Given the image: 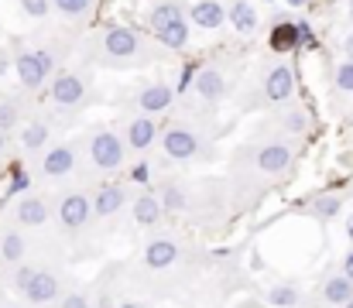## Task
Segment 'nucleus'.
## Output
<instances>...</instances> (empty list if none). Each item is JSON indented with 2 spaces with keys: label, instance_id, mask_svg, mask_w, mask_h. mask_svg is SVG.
<instances>
[{
  "label": "nucleus",
  "instance_id": "obj_1",
  "mask_svg": "<svg viewBox=\"0 0 353 308\" xmlns=\"http://www.w3.org/2000/svg\"><path fill=\"white\" fill-rule=\"evenodd\" d=\"M148 21H151V31L161 45H168V48H185L189 45V21H185L179 3H158Z\"/></svg>",
  "mask_w": 353,
  "mask_h": 308
},
{
  "label": "nucleus",
  "instance_id": "obj_2",
  "mask_svg": "<svg viewBox=\"0 0 353 308\" xmlns=\"http://www.w3.org/2000/svg\"><path fill=\"white\" fill-rule=\"evenodd\" d=\"M52 55L45 52V48H38V52H21L17 59H14V72H17V79H21V86L24 90H41L45 86V79L52 76Z\"/></svg>",
  "mask_w": 353,
  "mask_h": 308
},
{
  "label": "nucleus",
  "instance_id": "obj_3",
  "mask_svg": "<svg viewBox=\"0 0 353 308\" xmlns=\"http://www.w3.org/2000/svg\"><path fill=\"white\" fill-rule=\"evenodd\" d=\"M90 158L97 168L103 172H114L123 165V141H120L114 130H97L93 141H90Z\"/></svg>",
  "mask_w": 353,
  "mask_h": 308
},
{
  "label": "nucleus",
  "instance_id": "obj_4",
  "mask_svg": "<svg viewBox=\"0 0 353 308\" xmlns=\"http://www.w3.org/2000/svg\"><path fill=\"white\" fill-rule=\"evenodd\" d=\"M292 93H295V69L292 65H274L264 76V96H268V103H285L292 100Z\"/></svg>",
  "mask_w": 353,
  "mask_h": 308
},
{
  "label": "nucleus",
  "instance_id": "obj_5",
  "mask_svg": "<svg viewBox=\"0 0 353 308\" xmlns=\"http://www.w3.org/2000/svg\"><path fill=\"white\" fill-rule=\"evenodd\" d=\"M90 216H93V203H90L86 196H79V192L65 196L62 205H59V223H62V226H69V229L86 226V223H90Z\"/></svg>",
  "mask_w": 353,
  "mask_h": 308
},
{
  "label": "nucleus",
  "instance_id": "obj_6",
  "mask_svg": "<svg viewBox=\"0 0 353 308\" xmlns=\"http://www.w3.org/2000/svg\"><path fill=\"white\" fill-rule=\"evenodd\" d=\"M165 154L168 158H175V161H189V158H196V151H199V141H196V134L192 130H182V127H172V130H165Z\"/></svg>",
  "mask_w": 353,
  "mask_h": 308
},
{
  "label": "nucleus",
  "instance_id": "obj_7",
  "mask_svg": "<svg viewBox=\"0 0 353 308\" xmlns=\"http://www.w3.org/2000/svg\"><path fill=\"white\" fill-rule=\"evenodd\" d=\"M175 257H179V243H175L172 236H154V240L144 247V264H148L151 271H165V267H172Z\"/></svg>",
  "mask_w": 353,
  "mask_h": 308
},
{
  "label": "nucleus",
  "instance_id": "obj_8",
  "mask_svg": "<svg viewBox=\"0 0 353 308\" xmlns=\"http://www.w3.org/2000/svg\"><path fill=\"white\" fill-rule=\"evenodd\" d=\"M21 295H24L31 305H48V302L59 295V281H55V274H48V271H34Z\"/></svg>",
  "mask_w": 353,
  "mask_h": 308
},
{
  "label": "nucleus",
  "instance_id": "obj_9",
  "mask_svg": "<svg viewBox=\"0 0 353 308\" xmlns=\"http://www.w3.org/2000/svg\"><path fill=\"white\" fill-rule=\"evenodd\" d=\"M83 96H86V86H83L79 76L62 72V76L52 79V100L59 106H76V103H83Z\"/></svg>",
  "mask_w": 353,
  "mask_h": 308
},
{
  "label": "nucleus",
  "instance_id": "obj_10",
  "mask_svg": "<svg viewBox=\"0 0 353 308\" xmlns=\"http://www.w3.org/2000/svg\"><path fill=\"white\" fill-rule=\"evenodd\" d=\"M103 48H107V55H114V59H127V55H134V52L141 48V38H137V31H130V28H110V31L103 34Z\"/></svg>",
  "mask_w": 353,
  "mask_h": 308
},
{
  "label": "nucleus",
  "instance_id": "obj_11",
  "mask_svg": "<svg viewBox=\"0 0 353 308\" xmlns=\"http://www.w3.org/2000/svg\"><path fill=\"white\" fill-rule=\"evenodd\" d=\"M288 165H292V147L288 144H264L257 151V168L268 172V175H281V172H288Z\"/></svg>",
  "mask_w": 353,
  "mask_h": 308
},
{
  "label": "nucleus",
  "instance_id": "obj_12",
  "mask_svg": "<svg viewBox=\"0 0 353 308\" xmlns=\"http://www.w3.org/2000/svg\"><path fill=\"white\" fill-rule=\"evenodd\" d=\"M189 21H196V28L213 31V28H223L227 10H223V3H220V0H196V3L189 7Z\"/></svg>",
  "mask_w": 353,
  "mask_h": 308
},
{
  "label": "nucleus",
  "instance_id": "obj_13",
  "mask_svg": "<svg viewBox=\"0 0 353 308\" xmlns=\"http://www.w3.org/2000/svg\"><path fill=\"white\" fill-rule=\"evenodd\" d=\"M196 93L210 103L223 100V96H227V79H223V72L213 69V65L199 69V72H196Z\"/></svg>",
  "mask_w": 353,
  "mask_h": 308
},
{
  "label": "nucleus",
  "instance_id": "obj_14",
  "mask_svg": "<svg viewBox=\"0 0 353 308\" xmlns=\"http://www.w3.org/2000/svg\"><path fill=\"white\" fill-rule=\"evenodd\" d=\"M72 165H76V154H72V147H65V144L48 147L45 158H41V172H45L48 178H62V175H69Z\"/></svg>",
  "mask_w": 353,
  "mask_h": 308
},
{
  "label": "nucleus",
  "instance_id": "obj_15",
  "mask_svg": "<svg viewBox=\"0 0 353 308\" xmlns=\"http://www.w3.org/2000/svg\"><path fill=\"white\" fill-rule=\"evenodd\" d=\"M154 137H158V123H154L151 116H134V120L127 123V144H130L134 151H148V147L154 144Z\"/></svg>",
  "mask_w": 353,
  "mask_h": 308
},
{
  "label": "nucleus",
  "instance_id": "obj_16",
  "mask_svg": "<svg viewBox=\"0 0 353 308\" xmlns=\"http://www.w3.org/2000/svg\"><path fill=\"white\" fill-rule=\"evenodd\" d=\"M127 203V189L117 185V182H110V185H100V192H97V199H93V216H114L120 212Z\"/></svg>",
  "mask_w": 353,
  "mask_h": 308
},
{
  "label": "nucleus",
  "instance_id": "obj_17",
  "mask_svg": "<svg viewBox=\"0 0 353 308\" xmlns=\"http://www.w3.org/2000/svg\"><path fill=\"white\" fill-rule=\"evenodd\" d=\"M227 21L234 24L240 34H254V31H257V24H261V17H257V10H254V3H250V0H234V3H230V10H227Z\"/></svg>",
  "mask_w": 353,
  "mask_h": 308
},
{
  "label": "nucleus",
  "instance_id": "obj_18",
  "mask_svg": "<svg viewBox=\"0 0 353 308\" xmlns=\"http://www.w3.org/2000/svg\"><path fill=\"white\" fill-rule=\"evenodd\" d=\"M172 100H175V90H172V86H165V83H154V86L141 90L137 106H141L144 113H158V110H168V103Z\"/></svg>",
  "mask_w": 353,
  "mask_h": 308
},
{
  "label": "nucleus",
  "instance_id": "obj_19",
  "mask_svg": "<svg viewBox=\"0 0 353 308\" xmlns=\"http://www.w3.org/2000/svg\"><path fill=\"white\" fill-rule=\"evenodd\" d=\"M165 216V205L158 196H137L134 199V223L137 226H158Z\"/></svg>",
  "mask_w": 353,
  "mask_h": 308
},
{
  "label": "nucleus",
  "instance_id": "obj_20",
  "mask_svg": "<svg viewBox=\"0 0 353 308\" xmlns=\"http://www.w3.org/2000/svg\"><path fill=\"white\" fill-rule=\"evenodd\" d=\"M48 219V205L45 199H38V196H24L21 205H17V223L21 226H41Z\"/></svg>",
  "mask_w": 353,
  "mask_h": 308
},
{
  "label": "nucleus",
  "instance_id": "obj_21",
  "mask_svg": "<svg viewBox=\"0 0 353 308\" xmlns=\"http://www.w3.org/2000/svg\"><path fill=\"white\" fill-rule=\"evenodd\" d=\"M271 48L274 52H295L299 48V31H295V21H278L271 28Z\"/></svg>",
  "mask_w": 353,
  "mask_h": 308
},
{
  "label": "nucleus",
  "instance_id": "obj_22",
  "mask_svg": "<svg viewBox=\"0 0 353 308\" xmlns=\"http://www.w3.org/2000/svg\"><path fill=\"white\" fill-rule=\"evenodd\" d=\"M31 189V175L24 172V165H10L7 178H3V189H0V199L7 203L10 196H24Z\"/></svg>",
  "mask_w": 353,
  "mask_h": 308
},
{
  "label": "nucleus",
  "instance_id": "obj_23",
  "mask_svg": "<svg viewBox=\"0 0 353 308\" xmlns=\"http://www.w3.org/2000/svg\"><path fill=\"white\" fill-rule=\"evenodd\" d=\"M323 298L330 302V305H347L353 298V281L347 274H336V278H330L326 285H323Z\"/></svg>",
  "mask_w": 353,
  "mask_h": 308
},
{
  "label": "nucleus",
  "instance_id": "obj_24",
  "mask_svg": "<svg viewBox=\"0 0 353 308\" xmlns=\"http://www.w3.org/2000/svg\"><path fill=\"white\" fill-rule=\"evenodd\" d=\"M299 288L295 285H271L268 288V305L271 308H295L299 305Z\"/></svg>",
  "mask_w": 353,
  "mask_h": 308
},
{
  "label": "nucleus",
  "instance_id": "obj_25",
  "mask_svg": "<svg viewBox=\"0 0 353 308\" xmlns=\"http://www.w3.org/2000/svg\"><path fill=\"white\" fill-rule=\"evenodd\" d=\"M0 257H3L7 264H17V260L24 257V236L14 233V229L3 233V236H0Z\"/></svg>",
  "mask_w": 353,
  "mask_h": 308
},
{
  "label": "nucleus",
  "instance_id": "obj_26",
  "mask_svg": "<svg viewBox=\"0 0 353 308\" xmlns=\"http://www.w3.org/2000/svg\"><path fill=\"white\" fill-rule=\"evenodd\" d=\"M45 141H48V127H45V123H28V127L21 130V144H24L28 151L45 147Z\"/></svg>",
  "mask_w": 353,
  "mask_h": 308
},
{
  "label": "nucleus",
  "instance_id": "obj_27",
  "mask_svg": "<svg viewBox=\"0 0 353 308\" xmlns=\"http://www.w3.org/2000/svg\"><path fill=\"white\" fill-rule=\"evenodd\" d=\"M158 199H161V205H165V212H182L185 209V192L179 189V185H161V192H158Z\"/></svg>",
  "mask_w": 353,
  "mask_h": 308
},
{
  "label": "nucleus",
  "instance_id": "obj_28",
  "mask_svg": "<svg viewBox=\"0 0 353 308\" xmlns=\"http://www.w3.org/2000/svg\"><path fill=\"white\" fill-rule=\"evenodd\" d=\"M340 209H343V199H340V196H316V199H312V212H316L319 219H333Z\"/></svg>",
  "mask_w": 353,
  "mask_h": 308
},
{
  "label": "nucleus",
  "instance_id": "obj_29",
  "mask_svg": "<svg viewBox=\"0 0 353 308\" xmlns=\"http://www.w3.org/2000/svg\"><path fill=\"white\" fill-rule=\"evenodd\" d=\"M285 130H292V134H305L309 127H312V116L305 113V110H292V113H285Z\"/></svg>",
  "mask_w": 353,
  "mask_h": 308
},
{
  "label": "nucleus",
  "instance_id": "obj_30",
  "mask_svg": "<svg viewBox=\"0 0 353 308\" xmlns=\"http://www.w3.org/2000/svg\"><path fill=\"white\" fill-rule=\"evenodd\" d=\"M333 79H336V86H340L343 93H353V62L350 59H347L343 65H336V76H333Z\"/></svg>",
  "mask_w": 353,
  "mask_h": 308
},
{
  "label": "nucleus",
  "instance_id": "obj_31",
  "mask_svg": "<svg viewBox=\"0 0 353 308\" xmlns=\"http://www.w3.org/2000/svg\"><path fill=\"white\" fill-rule=\"evenodd\" d=\"M55 3V10H62V14H69V17H79V14H86V7H90V0H52Z\"/></svg>",
  "mask_w": 353,
  "mask_h": 308
},
{
  "label": "nucleus",
  "instance_id": "obj_32",
  "mask_svg": "<svg viewBox=\"0 0 353 308\" xmlns=\"http://www.w3.org/2000/svg\"><path fill=\"white\" fill-rule=\"evenodd\" d=\"M295 31H299V48H316V31L309 21H295Z\"/></svg>",
  "mask_w": 353,
  "mask_h": 308
},
{
  "label": "nucleus",
  "instance_id": "obj_33",
  "mask_svg": "<svg viewBox=\"0 0 353 308\" xmlns=\"http://www.w3.org/2000/svg\"><path fill=\"white\" fill-rule=\"evenodd\" d=\"M14 123H17V106H14L10 100H3V103H0V130L7 134Z\"/></svg>",
  "mask_w": 353,
  "mask_h": 308
},
{
  "label": "nucleus",
  "instance_id": "obj_34",
  "mask_svg": "<svg viewBox=\"0 0 353 308\" xmlns=\"http://www.w3.org/2000/svg\"><path fill=\"white\" fill-rule=\"evenodd\" d=\"M21 7H24V14H31V17H48V10H52V3L48 0H21Z\"/></svg>",
  "mask_w": 353,
  "mask_h": 308
},
{
  "label": "nucleus",
  "instance_id": "obj_35",
  "mask_svg": "<svg viewBox=\"0 0 353 308\" xmlns=\"http://www.w3.org/2000/svg\"><path fill=\"white\" fill-rule=\"evenodd\" d=\"M59 308H90V298H86V295H79V291H72V295H65V298H62V305Z\"/></svg>",
  "mask_w": 353,
  "mask_h": 308
},
{
  "label": "nucleus",
  "instance_id": "obj_36",
  "mask_svg": "<svg viewBox=\"0 0 353 308\" xmlns=\"http://www.w3.org/2000/svg\"><path fill=\"white\" fill-rule=\"evenodd\" d=\"M31 274H34L31 267H17V271H14V288H17V291H24V285L31 281Z\"/></svg>",
  "mask_w": 353,
  "mask_h": 308
},
{
  "label": "nucleus",
  "instance_id": "obj_37",
  "mask_svg": "<svg viewBox=\"0 0 353 308\" xmlns=\"http://www.w3.org/2000/svg\"><path fill=\"white\" fill-rule=\"evenodd\" d=\"M148 175H151V172H148V165H144V161H141V165H134V172H130V178H134V182H141V185L148 182Z\"/></svg>",
  "mask_w": 353,
  "mask_h": 308
},
{
  "label": "nucleus",
  "instance_id": "obj_38",
  "mask_svg": "<svg viewBox=\"0 0 353 308\" xmlns=\"http://www.w3.org/2000/svg\"><path fill=\"white\" fill-rule=\"evenodd\" d=\"M343 274H347V278L353 281V250L347 254V257H343Z\"/></svg>",
  "mask_w": 353,
  "mask_h": 308
},
{
  "label": "nucleus",
  "instance_id": "obj_39",
  "mask_svg": "<svg viewBox=\"0 0 353 308\" xmlns=\"http://www.w3.org/2000/svg\"><path fill=\"white\" fill-rule=\"evenodd\" d=\"M343 55L353 62V34H347V41H343Z\"/></svg>",
  "mask_w": 353,
  "mask_h": 308
},
{
  "label": "nucleus",
  "instance_id": "obj_40",
  "mask_svg": "<svg viewBox=\"0 0 353 308\" xmlns=\"http://www.w3.org/2000/svg\"><path fill=\"white\" fill-rule=\"evenodd\" d=\"M347 240H350V243H353V216H350V219H347Z\"/></svg>",
  "mask_w": 353,
  "mask_h": 308
},
{
  "label": "nucleus",
  "instance_id": "obj_41",
  "mask_svg": "<svg viewBox=\"0 0 353 308\" xmlns=\"http://www.w3.org/2000/svg\"><path fill=\"white\" fill-rule=\"evenodd\" d=\"M285 3H288V7H305L309 0H285Z\"/></svg>",
  "mask_w": 353,
  "mask_h": 308
},
{
  "label": "nucleus",
  "instance_id": "obj_42",
  "mask_svg": "<svg viewBox=\"0 0 353 308\" xmlns=\"http://www.w3.org/2000/svg\"><path fill=\"white\" fill-rule=\"evenodd\" d=\"M7 72V55H0V76Z\"/></svg>",
  "mask_w": 353,
  "mask_h": 308
},
{
  "label": "nucleus",
  "instance_id": "obj_43",
  "mask_svg": "<svg viewBox=\"0 0 353 308\" xmlns=\"http://www.w3.org/2000/svg\"><path fill=\"white\" fill-rule=\"evenodd\" d=\"M120 308H141V305H134V302H123V305H120Z\"/></svg>",
  "mask_w": 353,
  "mask_h": 308
},
{
  "label": "nucleus",
  "instance_id": "obj_44",
  "mask_svg": "<svg viewBox=\"0 0 353 308\" xmlns=\"http://www.w3.org/2000/svg\"><path fill=\"white\" fill-rule=\"evenodd\" d=\"M347 10H350V21H353V0H350V3H347Z\"/></svg>",
  "mask_w": 353,
  "mask_h": 308
},
{
  "label": "nucleus",
  "instance_id": "obj_45",
  "mask_svg": "<svg viewBox=\"0 0 353 308\" xmlns=\"http://www.w3.org/2000/svg\"><path fill=\"white\" fill-rule=\"evenodd\" d=\"M0 151H3V130H0Z\"/></svg>",
  "mask_w": 353,
  "mask_h": 308
},
{
  "label": "nucleus",
  "instance_id": "obj_46",
  "mask_svg": "<svg viewBox=\"0 0 353 308\" xmlns=\"http://www.w3.org/2000/svg\"><path fill=\"white\" fill-rule=\"evenodd\" d=\"M343 308H353V298H350V302H347V305H343Z\"/></svg>",
  "mask_w": 353,
  "mask_h": 308
},
{
  "label": "nucleus",
  "instance_id": "obj_47",
  "mask_svg": "<svg viewBox=\"0 0 353 308\" xmlns=\"http://www.w3.org/2000/svg\"><path fill=\"white\" fill-rule=\"evenodd\" d=\"M0 308H14V305H0Z\"/></svg>",
  "mask_w": 353,
  "mask_h": 308
},
{
  "label": "nucleus",
  "instance_id": "obj_48",
  "mask_svg": "<svg viewBox=\"0 0 353 308\" xmlns=\"http://www.w3.org/2000/svg\"><path fill=\"white\" fill-rule=\"evenodd\" d=\"M264 3H271V0H264Z\"/></svg>",
  "mask_w": 353,
  "mask_h": 308
}]
</instances>
